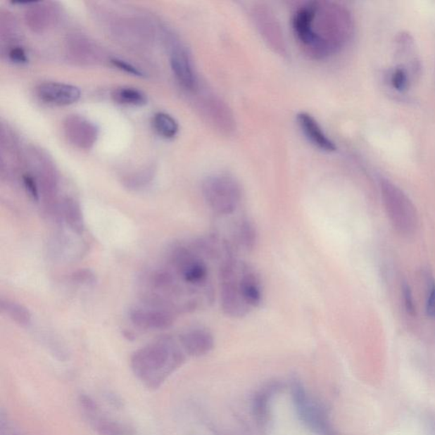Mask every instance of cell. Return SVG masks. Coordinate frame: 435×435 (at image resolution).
<instances>
[{"instance_id": "obj_1", "label": "cell", "mask_w": 435, "mask_h": 435, "mask_svg": "<svg viewBox=\"0 0 435 435\" xmlns=\"http://www.w3.org/2000/svg\"><path fill=\"white\" fill-rule=\"evenodd\" d=\"M293 30L309 54L321 59L341 50L350 40L353 20L350 12L341 6L311 1L295 12Z\"/></svg>"}, {"instance_id": "obj_2", "label": "cell", "mask_w": 435, "mask_h": 435, "mask_svg": "<svg viewBox=\"0 0 435 435\" xmlns=\"http://www.w3.org/2000/svg\"><path fill=\"white\" fill-rule=\"evenodd\" d=\"M220 305L228 317L243 318L261 305L262 282L247 263L229 258L220 266Z\"/></svg>"}, {"instance_id": "obj_3", "label": "cell", "mask_w": 435, "mask_h": 435, "mask_svg": "<svg viewBox=\"0 0 435 435\" xmlns=\"http://www.w3.org/2000/svg\"><path fill=\"white\" fill-rule=\"evenodd\" d=\"M184 360V351L173 340L163 339L135 351L131 356L130 367L146 388L158 389Z\"/></svg>"}, {"instance_id": "obj_4", "label": "cell", "mask_w": 435, "mask_h": 435, "mask_svg": "<svg viewBox=\"0 0 435 435\" xmlns=\"http://www.w3.org/2000/svg\"><path fill=\"white\" fill-rule=\"evenodd\" d=\"M380 190L385 211L393 228L401 235H412L418 227V215L412 201L391 180L382 179Z\"/></svg>"}, {"instance_id": "obj_5", "label": "cell", "mask_w": 435, "mask_h": 435, "mask_svg": "<svg viewBox=\"0 0 435 435\" xmlns=\"http://www.w3.org/2000/svg\"><path fill=\"white\" fill-rule=\"evenodd\" d=\"M203 192L208 206L221 217L235 213L243 199L240 184L227 175L209 176L203 184Z\"/></svg>"}, {"instance_id": "obj_6", "label": "cell", "mask_w": 435, "mask_h": 435, "mask_svg": "<svg viewBox=\"0 0 435 435\" xmlns=\"http://www.w3.org/2000/svg\"><path fill=\"white\" fill-rule=\"evenodd\" d=\"M80 405L89 424L99 435H122L125 429L118 422L110 420L102 413L99 405L92 397L81 395Z\"/></svg>"}, {"instance_id": "obj_7", "label": "cell", "mask_w": 435, "mask_h": 435, "mask_svg": "<svg viewBox=\"0 0 435 435\" xmlns=\"http://www.w3.org/2000/svg\"><path fill=\"white\" fill-rule=\"evenodd\" d=\"M134 325L145 330L162 331L174 325L175 315L167 310L134 308L130 312Z\"/></svg>"}, {"instance_id": "obj_8", "label": "cell", "mask_w": 435, "mask_h": 435, "mask_svg": "<svg viewBox=\"0 0 435 435\" xmlns=\"http://www.w3.org/2000/svg\"><path fill=\"white\" fill-rule=\"evenodd\" d=\"M39 99L45 103L64 106L76 103L81 92L75 86L61 83H44L37 89Z\"/></svg>"}, {"instance_id": "obj_9", "label": "cell", "mask_w": 435, "mask_h": 435, "mask_svg": "<svg viewBox=\"0 0 435 435\" xmlns=\"http://www.w3.org/2000/svg\"><path fill=\"white\" fill-rule=\"evenodd\" d=\"M180 346L187 355L194 357L208 354L215 346V339L204 328H193L184 332L179 338Z\"/></svg>"}, {"instance_id": "obj_10", "label": "cell", "mask_w": 435, "mask_h": 435, "mask_svg": "<svg viewBox=\"0 0 435 435\" xmlns=\"http://www.w3.org/2000/svg\"><path fill=\"white\" fill-rule=\"evenodd\" d=\"M297 122L299 128L311 144L320 150L332 153L336 150L335 143L327 137L315 119L307 113L297 115Z\"/></svg>"}, {"instance_id": "obj_11", "label": "cell", "mask_w": 435, "mask_h": 435, "mask_svg": "<svg viewBox=\"0 0 435 435\" xmlns=\"http://www.w3.org/2000/svg\"><path fill=\"white\" fill-rule=\"evenodd\" d=\"M65 130L70 141L81 149H89L97 137L96 127L80 117L68 118Z\"/></svg>"}, {"instance_id": "obj_12", "label": "cell", "mask_w": 435, "mask_h": 435, "mask_svg": "<svg viewBox=\"0 0 435 435\" xmlns=\"http://www.w3.org/2000/svg\"><path fill=\"white\" fill-rule=\"evenodd\" d=\"M232 228V239L229 243V247L232 248L233 252L237 249L249 251L256 247L258 236L256 228L252 221L243 218L236 221Z\"/></svg>"}, {"instance_id": "obj_13", "label": "cell", "mask_w": 435, "mask_h": 435, "mask_svg": "<svg viewBox=\"0 0 435 435\" xmlns=\"http://www.w3.org/2000/svg\"><path fill=\"white\" fill-rule=\"evenodd\" d=\"M172 71L183 87L193 89L196 87V80L190 57L182 49H177L172 53L170 58Z\"/></svg>"}, {"instance_id": "obj_14", "label": "cell", "mask_w": 435, "mask_h": 435, "mask_svg": "<svg viewBox=\"0 0 435 435\" xmlns=\"http://www.w3.org/2000/svg\"><path fill=\"white\" fill-rule=\"evenodd\" d=\"M297 403L301 410L303 420L310 422V426L315 429H322L325 427L324 414L322 412L317 404L306 395L301 389H298L296 392Z\"/></svg>"}, {"instance_id": "obj_15", "label": "cell", "mask_w": 435, "mask_h": 435, "mask_svg": "<svg viewBox=\"0 0 435 435\" xmlns=\"http://www.w3.org/2000/svg\"><path fill=\"white\" fill-rule=\"evenodd\" d=\"M61 217L67 223L69 228L77 234H83L85 229L83 211L80 205L75 200L65 199L61 205Z\"/></svg>"}, {"instance_id": "obj_16", "label": "cell", "mask_w": 435, "mask_h": 435, "mask_svg": "<svg viewBox=\"0 0 435 435\" xmlns=\"http://www.w3.org/2000/svg\"><path fill=\"white\" fill-rule=\"evenodd\" d=\"M113 99L117 103L124 106H143L147 103V98L141 90L121 87L114 89Z\"/></svg>"}, {"instance_id": "obj_17", "label": "cell", "mask_w": 435, "mask_h": 435, "mask_svg": "<svg viewBox=\"0 0 435 435\" xmlns=\"http://www.w3.org/2000/svg\"><path fill=\"white\" fill-rule=\"evenodd\" d=\"M1 310L19 326L27 327L32 322V315L25 306L18 303L1 299Z\"/></svg>"}, {"instance_id": "obj_18", "label": "cell", "mask_w": 435, "mask_h": 435, "mask_svg": "<svg viewBox=\"0 0 435 435\" xmlns=\"http://www.w3.org/2000/svg\"><path fill=\"white\" fill-rule=\"evenodd\" d=\"M153 125L156 132L163 138L172 139L178 134V122L167 113L156 114L153 119Z\"/></svg>"}, {"instance_id": "obj_19", "label": "cell", "mask_w": 435, "mask_h": 435, "mask_svg": "<svg viewBox=\"0 0 435 435\" xmlns=\"http://www.w3.org/2000/svg\"><path fill=\"white\" fill-rule=\"evenodd\" d=\"M409 73L402 65H399L391 75V84L393 89H396L397 92H403L408 89L409 82Z\"/></svg>"}, {"instance_id": "obj_20", "label": "cell", "mask_w": 435, "mask_h": 435, "mask_svg": "<svg viewBox=\"0 0 435 435\" xmlns=\"http://www.w3.org/2000/svg\"><path fill=\"white\" fill-rule=\"evenodd\" d=\"M71 279L77 284L85 286H92L96 282V274L89 269L76 270L72 274Z\"/></svg>"}, {"instance_id": "obj_21", "label": "cell", "mask_w": 435, "mask_h": 435, "mask_svg": "<svg viewBox=\"0 0 435 435\" xmlns=\"http://www.w3.org/2000/svg\"><path fill=\"white\" fill-rule=\"evenodd\" d=\"M402 294H403L404 305L406 312L412 317H414L417 313L416 305L414 303L412 290H410L409 285L406 284V283H404L403 286H402Z\"/></svg>"}, {"instance_id": "obj_22", "label": "cell", "mask_w": 435, "mask_h": 435, "mask_svg": "<svg viewBox=\"0 0 435 435\" xmlns=\"http://www.w3.org/2000/svg\"><path fill=\"white\" fill-rule=\"evenodd\" d=\"M111 63L114 65V67L118 68L121 71H124L129 75L137 76V77H143L144 73L139 70L137 68H135L134 65L127 63L125 61L119 60V59H113L111 61Z\"/></svg>"}, {"instance_id": "obj_23", "label": "cell", "mask_w": 435, "mask_h": 435, "mask_svg": "<svg viewBox=\"0 0 435 435\" xmlns=\"http://www.w3.org/2000/svg\"><path fill=\"white\" fill-rule=\"evenodd\" d=\"M23 182L24 186H25L27 192L30 193L32 198L38 201L39 199V189L37 187L34 179L30 175H24Z\"/></svg>"}, {"instance_id": "obj_24", "label": "cell", "mask_w": 435, "mask_h": 435, "mask_svg": "<svg viewBox=\"0 0 435 435\" xmlns=\"http://www.w3.org/2000/svg\"><path fill=\"white\" fill-rule=\"evenodd\" d=\"M9 57L11 61L16 64H26L28 61L25 51L18 47L12 49Z\"/></svg>"}, {"instance_id": "obj_25", "label": "cell", "mask_w": 435, "mask_h": 435, "mask_svg": "<svg viewBox=\"0 0 435 435\" xmlns=\"http://www.w3.org/2000/svg\"><path fill=\"white\" fill-rule=\"evenodd\" d=\"M426 312L428 317L435 319V282L430 286L428 301H427Z\"/></svg>"}, {"instance_id": "obj_26", "label": "cell", "mask_w": 435, "mask_h": 435, "mask_svg": "<svg viewBox=\"0 0 435 435\" xmlns=\"http://www.w3.org/2000/svg\"><path fill=\"white\" fill-rule=\"evenodd\" d=\"M12 435H19V434H12Z\"/></svg>"}]
</instances>
